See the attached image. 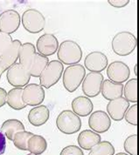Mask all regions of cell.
<instances>
[{
  "mask_svg": "<svg viewBox=\"0 0 139 155\" xmlns=\"http://www.w3.org/2000/svg\"><path fill=\"white\" fill-rule=\"evenodd\" d=\"M129 107L130 102L121 97L109 101V103L107 105V112L109 115V117H110L112 120L120 121L124 118V114Z\"/></svg>",
  "mask_w": 139,
  "mask_h": 155,
  "instance_id": "14",
  "label": "cell"
},
{
  "mask_svg": "<svg viewBox=\"0 0 139 155\" xmlns=\"http://www.w3.org/2000/svg\"><path fill=\"white\" fill-rule=\"evenodd\" d=\"M58 129L65 134H74L82 127V120L79 116L70 110H65L56 119Z\"/></svg>",
  "mask_w": 139,
  "mask_h": 155,
  "instance_id": "4",
  "label": "cell"
},
{
  "mask_svg": "<svg viewBox=\"0 0 139 155\" xmlns=\"http://www.w3.org/2000/svg\"><path fill=\"white\" fill-rule=\"evenodd\" d=\"M49 63V59L47 57L43 56L40 53H35L33 59L32 61L30 66V74L33 77H40L43 70Z\"/></svg>",
  "mask_w": 139,
  "mask_h": 155,
  "instance_id": "24",
  "label": "cell"
},
{
  "mask_svg": "<svg viewBox=\"0 0 139 155\" xmlns=\"http://www.w3.org/2000/svg\"><path fill=\"white\" fill-rule=\"evenodd\" d=\"M20 17L15 11H6L0 15V30L5 33L14 32L19 26Z\"/></svg>",
  "mask_w": 139,
  "mask_h": 155,
  "instance_id": "15",
  "label": "cell"
},
{
  "mask_svg": "<svg viewBox=\"0 0 139 155\" xmlns=\"http://www.w3.org/2000/svg\"><path fill=\"white\" fill-rule=\"evenodd\" d=\"M59 61L64 64H79L82 58L81 46L73 40H65L60 45L57 51Z\"/></svg>",
  "mask_w": 139,
  "mask_h": 155,
  "instance_id": "1",
  "label": "cell"
},
{
  "mask_svg": "<svg viewBox=\"0 0 139 155\" xmlns=\"http://www.w3.org/2000/svg\"><path fill=\"white\" fill-rule=\"evenodd\" d=\"M20 46V42L19 40H15L13 42H12V44L9 45V47L2 53L1 58H0V72L1 73L16 62L19 57V51Z\"/></svg>",
  "mask_w": 139,
  "mask_h": 155,
  "instance_id": "16",
  "label": "cell"
},
{
  "mask_svg": "<svg viewBox=\"0 0 139 155\" xmlns=\"http://www.w3.org/2000/svg\"><path fill=\"white\" fill-rule=\"evenodd\" d=\"M63 71V64L61 63L59 60L50 61L40 76V85L47 89L52 87L60 80L62 76Z\"/></svg>",
  "mask_w": 139,
  "mask_h": 155,
  "instance_id": "5",
  "label": "cell"
},
{
  "mask_svg": "<svg viewBox=\"0 0 139 155\" xmlns=\"http://www.w3.org/2000/svg\"><path fill=\"white\" fill-rule=\"evenodd\" d=\"M35 53V46L31 43H26L22 45L19 48V56L20 59V64L26 69L29 71L32 61L33 59Z\"/></svg>",
  "mask_w": 139,
  "mask_h": 155,
  "instance_id": "21",
  "label": "cell"
},
{
  "mask_svg": "<svg viewBox=\"0 0 139 155\" xmlns=\"http://www.w3.org/2000/svg\"><path fill=\"white\" fill-rule=\"evenodd\" d=\"M28 155H34V154H33V153H30V154H28Z\"/></svg>",
  "mask_w": 139,
  "mask_h": 155,
  "instance_id": "37",
  "label": "cell"
},
{
  "mask_svg": "<svg viewBox=\"0 0 139 155\" xmlns=\"http://www.w3.org/2000/svg\"><path fill=\"white\" fill-rule=\"evenodd\" d=\"M22 89L17 88L12 89L8 93L7 96V102L9 106L15 110H20L22 108H25L26 105L24 103L22 99Z\"/></svg>",
  "mask_w": 139,
  "mask_h": 155,
  "instance_id": "25",
  "label": "cell"
},
{
  "mask_svg": "<svg viewBox=\"0 0 139 155\" xmlns=\"http://www.w3.org/2000/svg\"><path fill=\"white\" fill-rule=\"evenodd\" d=\"M115 148L110 142L102 141L99 142L91 149L89 155H114Z\"/></svg>",
  "mask_w": 139,
  "mask_h": 155,
  "instance_id": "27",
  "label": "cell"
},
{
  "mask_svg": "<svg viewBox=\"0 0 139 155\" xmlns=\"http://www.w3.org/2000/svg\"><path fill=\"white\" fill-rule=\"evenodd\" d=\"M59 45L57 38L50 33L40 36L36 44V47L40 54L46 57L54 55L59 49Z\"/></svg>",
  "mask_w": 139,
  "mask_h": 155,
  "instance_id": "11",
  "label": "cell"
},
{
  "mask_svg": "<svg viewBox=\"0 0 139 155\" xmlns=\"http://www.w3.org/2000/svg\"><path fill=\"white\" fill-rule=\"evenodd\" d=\"M50 117V111L46 106H39L33 108L28 114L29 122L34 127L43 126Z\"/></svg>",
  "mask_w": 139,
  "mask_h": 155,
  "instance_id": "18",
  "label": "cell"
},
{
  "mask_svg": "<svg viewBox=\"0 0 139 155\" xmlns=\"http://www.w3.org/2000/svg\"><path fill=\"white\" fill-rule=\"evenodd\" d=\"M84 64L91 72H101L108 66V58L101 51H92L85 58Z\"/></svg>",
  "mask_w": 139,
  "mask_h": 155,
  "instance_id": "12",
  "label": "cell"
},
{
  "mask_svg": "<svg viewBox=\"0 0 139 155\" xmlns=\"http://www.w3.org/2000/svg\"><path fill=\"white\" fill-rule=\"evenodd\" d=\"M6 92H5L4 89L0 88V107L3 106L5 104V102H6Z\"/></svg>",
  "mask_w": 139,
  "mask_h": 155,
  "instance_id": "35",
  "label": "cell"
},
{
  "mask_svg": "<svg viewBox=\"0 0 139 155\" xmlns=\"http://www.w3.org/2000/svg\"><path fill=\"white\" fill-rule=\"evenodd\" d=\"M89 125L96 134H103L107 132L111 126V120L109 115L103 111H96L91 113Z\"/></svg>",
  "mask_w": 139,
  "mask_h": 155,
  "instance_id": "13",
  "label": "cell"
},
{
  "mask_svg": "<svg viewBox=\"0 0 139 155\" xmlns=\"http://www.w3.org/2000/svg\"><path fill=\"white\" fill-rule=\"evenodd\" d=\"M103 80V76L101 72L89 73L82 81V92L84 94L89 98L96 97L101 92Z\"/></svg>",
  "mask_w": 139,
  "mask_h": 155,
  "instance_id": "7",
  "label": "cell"
},
{
  "mask_svg": "<svg viewBox=\"0 0 139 155\" xmlns=\"http://www.w3.org/2000/svg\"><path fill=\"white\" fill-rule=\"evenodd\" d=\"M107 75L112 82L122 84L127 81L129 78L130 71L125 63L122 61H114L109 64L107 69Z\"/></svg>",
  "mask_w": 139,
  "mask_h": 155,
  "instance_id": "9",
  "label": "cell"
},
{
  "mask_svg": "<svg viewBox=\"0 0 139 155\" xmlns=\"http://www.w3.org/2000/svg\"><path fill=\"white\" fill-rule=\"evenodd\" d=\"M31 74L21 64H15L7 72L9 83L16 87H23L27 85Z\"/></svg>",
  "mask_w": 139,
  "mask_h": 155,
  "instance_id": "8",
  "label": "cell"
},
{
  "mask_svg": "<svg viewBox=\"0 0 139 155\" xmlns=\"http://www.w3.org/2000/svg\"><path fill=\"white\" fill-rule=\"evenodd\" d=\"M45 99V91L41 85L30 84L25 87L22 92V99L27 106L40 105Z\"/></svg>",
  "mask_w": 139,
  "mask_h": 155,
  "instance_id": "10",
  "label": "cell"
},
{
  "mask_svg": "<svg viewBox=\"0 0 139 155\" xmlns=\"http://www.w3.org/2000/svg\"><path fill=\"white\" fill-rule=\"evenodd\" d=\"M22 24L29 32L39 33L45 28L46 19L40 12L36 9H29L22 16Z\"/></svg>",
  "mask_w": 139,
  "mask_h": 155,
  "instance_id": "6",
  "label": "cell"
},
{
  "mask_svg": "<svg viewBox=\"0 0 139 155\" xmlns=\"http://www.w3.org/2000/svg\"><path fill=\"white\" fill-rule=\"evenodd\" d=\"M72 109L77 116L86 117L91 114L94 109V105L89 98L79 96L72 101Z\"/></svg>",
  "mask_w": 139,
  "mask_h": 155,
  "instance_id": "19",
  "label": "cell"
},
{
  "mask_svg": "<svg viewBox=\"0 0 139 155\" xmlns=\"http://www.w3.org/2000/svg\"><path fill=\"white\" fill-rule=\"evenodd\" d=\"M1 131L10 140H12L14 135L17 133L25 131V127L19 120H10L5 121L1 127Z\"/></svg>",
  "mask_w": 139,
  "mask_h": 155,
  "instance_id": "22",
  "label": "cell"
},
{
  "mask_svg": "<svg viewBox=\"0 0 139 155\" xmlns=\"http://www.w3.org/2000/svg\"><path fill=\"white\" fill-rule=\"evenodd\" d=\"M124 99L128 102L137 103V79L131 78L125 85H123Z\"/></svg>",
  "mask_w": 139,
  "mask_h": 155,
  "instance_id": "26",
  "label": "cell"
},
{
  "mask_svg": "<svg viewBox=\"0 0 139 155\" xmlns=\"http://www.w3.org/2000/svg\"><path fill=\"white\" fill-rule=\"evenodd\" d=\"M124 150L130 155H137V135L129 136L124 142Z\"/></svg>",
  "mask_w": 139,
  "mask_h": 155,
  "instance_id": "29",
  "label": "cell"
},
{
  "mask_svg": "<svg viewBox=\"0 0 139 155\" xmlns=\"http://www.w3.org/2000/svg\"><path fill=\"white\" fill-rule=\"evenodd\" d=\"M11 44H12L11 37L6 33H1L0 32V56L9 47V45Z\"/></svg>",
  "mask_w": 139,
  "mask_h": 155,
  "instance_id": "31",
  "label": "cell"
},
{
  "mask_svg": "<svg viewBox=\"0 0 139 155\" xmlns=\"http://www.w3.org/2000/svg\"><path fill=\"white\" fill-rule=\"evenodd\" d=\"M116 155H129L128 153H117V154Z\"/></svg>",
  "mask_w": 139,
  "mask_h": 155,
  "instance_id": "36",
  "label": "cell"
},
{
  "mask_svg": "<svg viewBox=\"0 0 139 155\" xmlns=\"http://www.w3.org/2000/svg\"><path fill=\"white\" fill-rule=\"evenodd\" d=\"M47 147V143L40 135L33 134L28 140L27 149L33 154H41L46 151Z\"/></svg>",
  "mask_w": 139,
  "mask_h": 155,
  "instance_id": "23",
  "label": "cell"
},
{
  "mask_svg": "<svg viewBox=\"0 0 139 155\" xmlns=\"http://www.w3.org/2000/svg\"><path fill=\"white\" fill-rule=\"evenodd\" d=\"M61 155H84L82 150L76 146H68L61 151Z\"/></svg>",
  "mask_w": 139,
  "mask_h": 155,
  "instance_id": "32",
  "label": "cell"
},
{
  "mask_svg": "<svg viewBox=\"0 0 139 155\" xmlns=\"http://www.w3.org/2000/svg\"><path fill=\"white\" fill-rule=\"evenodd\" d=\"M1 74H2V73H1V72H0V75H1Z\"/></svg>",
  "mask_w": 139,
  "mask_h": 155,
  "instance_id": "38",
  "label": "cell"
},
{
  "mask_svg": "<svg viewBox=\"0 0 139 155\" xmlns=\"http://www.w3.org/2000/svg\"><path fill=\"white\" fill-rule=\"evenodd\" d=\"M108 2L110 5L116 8L124 7L130 3L129 0H109Z\"/></svg>",
  "mask_w": 139,
  "mask_h": 155,
  "instance_id": "33",
  "label": "cell"
},
{
  "mask_svg": "<svg viewBox=\"0 0 139 155\" xmlns=\"http://www.w3.org/2000/svg\"><path fill=\"white\" fill-rule=\"evenodd\" d=\"M126 121L130 124L137 126V105L135 104L132 106H130L124 114Z\"/></svg>",
  "mask_w": 139,
  "mask_h": 155,
  "instance_id": "30",
  "label": "cell"
},
{
  "mask_svg": "<svg viewBox=\"0 0 139 155\" xmlns=\"http://www.w3.org/2000/svg\"><path fill=\"white\" fill-rule=\"evenodd\" d=\"M86 75L85 67L82 64H75L69 65L63 71V85L66 90L74 92L82 83Z\"/></svg>",
  "mask_w": 139,
  "mask_h": 155,
  "instance_id": "3",
  "label": "cell"
},
{
  "mask_svg": "<svg viewBox=\"0 0 139 155\" xmlns=\"http://www.w3.org/2000/svg\"><path fill=\"white\" fill-rule=\"evenodd\" d=\"M5 147H6V141H5V137L3 134L1 129H0V155L4 154L5 151Z\"/></svg>",
  "mask_w": 139,
  "mask_h": 155,
  "instance_id": "34",
  "label": "cell"
},
{
  "mask_svg": "<svg viewBox=\"0 0 139 155\" xmlns=\"http://www.w3.org/2000/svg\"><path fill=\"white\" fill-rule=\"evenodd\" d=\"M77 141L81 148L84 150H91L101 142V136L91 130H85L79 134Z\"/></svg>",
  "mask_w": 139,
  "mask_h": 155,
  "instance_id": "20",
  "label": "cell"
},
{
  "mask_svg": "<svg viewBox=\"0 0 139 155\" xmlns=\"http://www.w3.org/2000/svg\"><path fill=\"white\" fill-rule=\"evenodd\" d=\"M137 38L130 31H120L112 39V50L119 56L132 53L137 47Z\"/></svg>",
  "mask_w": 139,
  "mask_h": 155,
  "instance_id": "2",
  "label": "cell"
},
{
  "mask_svg": "<svg viewBox=\"0 0 139 155\" xmlns=\"http://www.w3.org/2000/svg\"><path fill=\"white\" fill-rule=\"evenodd\" d=\"M101 92L105 99L109 101L118 99L123 94V85L112 82L109 79H106L103 82Z\"/></svg>",
  "mask_w": 139,
  "mask_h": 155,
  "instance_id": "17",
  "label": "cell"
},
{
  "mask_svg": "<svg viewBox=\"0 0 139 155\" xmlns=\"http://www.w3.org/2000/svg\"><path fill=\"white\" fill-rule=\"evenodd\" d=\"M33 135V134L29 133V132H19L14 135L13 143L16 147H18L20 150H25L26 151L27 149V143L29 139Z\"/></svg>",
  "mask_w": 139,
  "mask_h": 155,
  "instance_id": "28",
  "label": "cell"
}]
</instances>
